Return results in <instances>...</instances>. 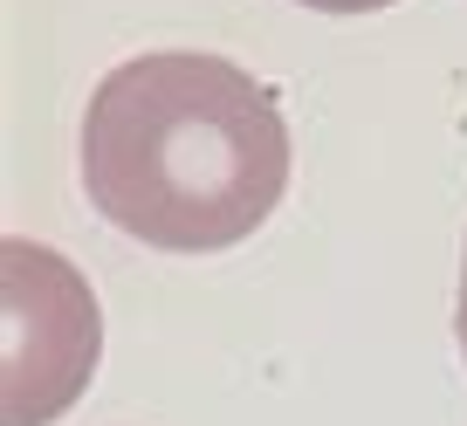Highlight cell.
Returning <instances> with one entry per match:
<instances>
[{
  "label": "cell",
  "instance_id": "cell-1",
  "mask_svg": "<svg viewBox=\"0 0 467 426\" xmlns=\"http://www.w3.org/2000/svg\"><path fill=\"white\" fill-rule=\"evenodd\" d=\"M83 192L165 255L241 248L289 192V124L254 69L206 48L117 62L83 110Z\"/></svg>",
  "mask_w": 467,
  "mask_h": 426
},
{
  "label": "cell",
  "instance_id": "cell-2",
  "mask_svg": "<svg viewBox=\"0 0 467 426\" xmlns=\"http://www.w3.org/2000/svg\"><path fill=\"white\" fill-rule=\"evenodd\" d=\"M103 309L83 268L28 234L0 241V426H48L89 392Z\"/></svg>",
  "mask_w": 467,
  "mask_h": 426
},
{
  "label": "cell",
  "instance_id": "cell-3",
  "mask_svg": "<svg viewBox=\"0 0 467 426\" xmlns=\"http://www.w3.org/2000/svg\"><path fill=\"white\" fill-rule=\"evenodd\" d=\"M303 7H317V15H379L392 0H303Z\"/></svg>",
  "mask_w": 467,
  "mask_h": 426
},
{
  "label": "cell",
  "instance_id": "cell-4",
  "mask_svg": "<svg viewBox=\"0 0 467 426\" xmlns=\"http://www.w3.org/2000/svg\"><path fill=\"white\" fill-rule=\"evenodd\" d=\"M453 338H461V365H467V241H461V296H453Z\"/></svg>",
  "mask_w": 467,
  "mask_h": 426
}]
</instances>
